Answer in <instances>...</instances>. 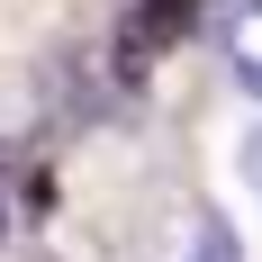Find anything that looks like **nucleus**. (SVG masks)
<instances>
[{"mask_svg": "<svg viewBox=\"0 0 262 262\" xmlns=\"http://www.w3.org/2000/svg\"><path fill=\"white\" fill-rule=\"evenodd\" d=\"M244 181H253V190H262V127H253V136H244Z\"/></svg>", "mask_w": 262, "mask_h": 262, "instance_id": "obj_4", "label": "nucleus"}, {"mask_svg": "<svg viewBox=\"0 0 262 262\" xmlns=\"http://www.w3.org/2000/svg\"><path fill=\"white\" fill-rule=\"evenodd\" d=\"M208 27H217L226 73H235L244 91L262 100V0H208Z\"/></svg>", "mask_w": 262, "mask_h": 262, "instance_id": "obj_2", "label": "nucleus"}, {"mask_svg": "<svg viewBox=\"0 0 262 262\" xmlns=\"http://www.w3.org/2000/svg\"><path fill=\"white\" fill-rule=\"evenodd\" d=\"M181 262H244V244H235V226L217 208H199L190 217V244H181Z\"/></svg>", "mask_w": 262, "mask_h": 262, "instance_id": "obj_3", "label": "nucleus"}, {"mask_svg": "<svg viewBox=\"0 0 262 262\" xmlns=\"http://www.w3.org/2000/svg\"><path fill=\"white\" fill-rule=\"evenodd\" d=\"M199 9H208V0H127L118 46H108V81H118V91H145V73L199 27Z\"/></svg>", "mask_w": 262, "mask_h": 262, "instance_id": "obj_1", "label": "nucleus"}, {"mask_svg": "<svg viewBox=\"0 0 262 262\" xmlns=\"http://www.w3.org/2000/svg\"><path fill=\"white\" fill-rule=\"evenodd\" d=\"M0 226H9V208H0Z\"/></svg>", "mask_w": 262, "mask_h": 262, "instance_id": "obj_5", "label": "nucleus"}]
</instances>
